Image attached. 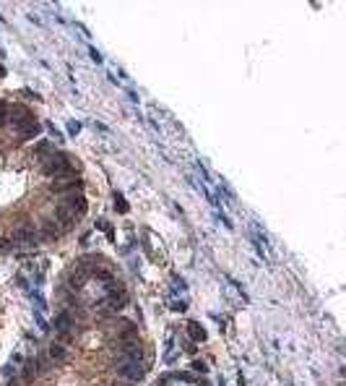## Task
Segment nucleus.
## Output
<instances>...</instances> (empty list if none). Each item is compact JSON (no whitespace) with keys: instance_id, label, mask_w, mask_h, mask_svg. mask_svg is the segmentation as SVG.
<instances>
[{"instance_id":"1","label":"nucleus","mask_w":346,"mask_h":386,"mask_svg":"<svg viewBox=\"0 0 346 386\" xmlns=\"http://www.w3.org/2000/svg\"><path fill=\"white\" fill-rule=\"evenodd\" d=\"M73 173V167H71V162H68V157L65 154H52V160L44 165V175H55V178H68Z\"/></svg>"},{"instance_id":"2","label":"nucleus","mask_w":346,"mask_h":386,"mask_svg":"<svg viewBox=\"0 0 346 386\" xmlns=\"http://www.w3.org/2000/svg\"><path fill=\"white\" fill-rule=\"evenodd\" d=\"M143 360V350L135 339H125L120 345V363H141Z\"/></svg>"},{"instance_id":"3","label":"nucleus","mask_w":346,"mask_h":386,"mask_svg":"<svg viewBox=\"0 0 346 386\" xmlns=\"http://www.w3.org/2000/svg\"><path fill=\"white\" fill-rule=\"evenodd\" d=\"M117 373H120L125 381H141L146 371H143L141 363H120V366H117Z\"/></svg>"},{"instance_id":"4","label":"nucleus","mask_w":346,"mask_h":386,"mask_svg":"<svg viewBox=\"0 0 346 386\" xmlns=\"http://www.w3.org/2000/svg\"><path fill=\"white\" fill-rule=\"evenodd\" d=\"M39 240V235H37V230H34V227H29V224H24V227H18V230L13 232V243L18 245H34Z\"/></svg>"},{"instance_id":"5","label":"nucleus","mask_w":346,"mask_h":386,"mask_svg":"<svg viewBox=\"0 0 346 386\" xmlns=\"http://www.w3.org/2000/svg\"><path fill=\"white\" fill-rule=\"evenodd\" d=\"M107 300H110V308L120 311V308H125V305H128V292H125L122 287H110Z\"/></svg>"},{"instance_id":"6","label":"nucleus","mask_w":346,"mask_h":386,"mask_svg":"<svg viewBox=\"0 0 346 386\" xmlns=\"http://www.w3.org/2000/svg\"><path fill=\"white\" fill-rule=\"evenodd\" d=\"M252 245H255V251H258V256L260 258H271V253H268V245H266V235H263L255 224H252Z\"/></svg>"},{"instance_id":"7","label":"nucleus","mask_w":346,"mask_h":386,"mask_svg":"<svg viewBox=\"0 0 346 386\" xmlns=\"http://www.w3.org/2000/svg\"><path fill=\"white\" fill-rule=\"evenodd\" d=\"M73 326H76V324H73V316L68 313V311H63V313L55 316V332H57V334H71Z\"/></svg>"},{"instance_id":"8","label":"nucleus","mask_w":346,"mask_h":386,"mask_svg":"<svg viewBox=\"0 0 346 386\" xmlns=\"http://www.w3.org/2000/svg\"><path fill=\"white\" fill-rule=\"evenodd\" d=\"M55 217H57V222H60V230H68V227L76 224V214L68 209V206H57L55 209Z\"/></svg>"},{"instance_id":"9","label":"nucleus","mask_w":346,"mask_h":386,"mask_svg":"<svg viewBox=\"0 0 346 386\" xmlns=\"http://www.w3.org/2000/svg\"><path fill=\"white\" fill-rule=\"evenodd\" d=\"M89 277V271L86 269H76V271H71V274H68V285H71L73 290H81V287H84V279Z\"/></svg>"},{"instance_id":"10","label":"nucleus","mask_w":346,"mask_h":386,"mask_svg":"<svg viewBox=\"0 0 346 386\" xmlns=\"http://www.w3.org/2000/svg\"><path fill=\"white\" fill-rule=\"evenodd\" d=\"M65 206L71 209L73 214H84L86 211V201L81 198V196H76V193H71V196L65 198Z\"/></svg>"},{"instance_id":"11","label":"nucleus","mask_w":346,"mask_h":386,"mask_svg":"<svg viewBox=\"0 0 346 386\" xmlns=\"http://www.w3.org/2000/svg\"><path fill=\"white\" fill-rule=\"evenodd\" d=\"M47 355H50V360H52V363H65V360H68V353H65V347H63L60 342L50 345Z\"/></svg>"},{"instance_id":"12","label":"nucleus","mask_w":346,"mask_h":386,"mask_svg":"<svg viewBox=\"0 0 346 386\" xmlns=\"http://www.w3.org/2000/svg\"><path fill=\"white\" fill-rule=\"evenodd\" d=\"M60 232L63 230H60V224H57V222H47V227L42 230V237H44V240H55Z\"/></svg>"},{"instance_id":"13","label":"nucleus","mask_w":346,"mask_h":386,"mask_svg":"<svg viewBox=\"0 0 346 386\" xmlns=\"http://www.w3.org/2000/svg\"><path fill=\"white\" fill-rule=\"evenodd\" d=\"M188 334H190V339H195V342H203V339H206V329L198 326V324H188Z\"/></svg>"},{"instance_id":"14","label":"nucleus","mask_w":346,"mask_h":386,"mask_svg":"<svg viewBox=\"0 0 346 386\" xmlns=\"http://www.w3.org/2000/svg\"><path fill=\"white\" fill-rule=\"evenodd\" d=\"M39 123L37 120H34V123H29V126L24 128V131H21V133H24V139H34V136H39Z\"/></svg>"},{"instance_id":"15","label":"nucleus","mask_w":346,"mask_h":386,"mask_svg":"<svg viewBox=\"0 0 346 386\" xmlns=\"http://www.w3.org/2000/svg\"><path fill=\"white\" fill-rule=\"evenodd\" d=\"M31 300L37 303V311H39V313L47 308V303H44V298H42V292H39V290H34V292H31Z\"/></svg>"},{"instance_id":"16","label":"nucleus","mask_w":346,"mask_h":386,"mask_svg":"<svg viewBox=\"0 0 346 386\" xmlns=\"http://www.w3.org/2000/svg\"><path fill=\"white\" fill-rule=\"evenodd\" d=\"M115 209H117L120 214H128V209H130V206H128V201H125L122 196H115Z\"/></svg>"},{"instance_id":"17","label":"nucleus","mask_w":346,"mask_h":386,"mask_svg":"<svg viewBox=\"0 0 346 386\" xmlns=\"http://www.w3.org/2000/svg\"><path fill=\"white\" fill-rule=\"evenodd\" d=\"M34 319H37V324H39V329H42V332H47V329H50V324L47 321H44V316L37 311V313H34Z\"/></svg>"},{"instance_id":"18","label":"nucleus","mask_w":346,"mask_h":386,"mask_svg":"<svg viewBox=\"0 0 346 386\" xmlns=\"http://www.w3.org/2000/svg\"><path fill=\"white\" fill-rule=\"evenodd\" d=\"M68 133H71V136H78V133H81V123L71 120V123H68Z\"/></svg>"},{"instance_id":"19","label":"nucleus","mask_w":346,"mask_h":386,"mask_svg":"<svg viewBox=\"0 0 346 386\" xmlns=\"http://www.w3.org/2000/svg\"><path fill=\"white\" fill-rule=\"evenodd\" d=\"M8 107H5V102H0V126H5V123H8Z\"/></svg>"},{"instance_id":"20","label":"nucleus","mask_w":346,"mask_h":386,"mask_svg":"<svg viewBox=\"0 0 346 386\" xmlns=\"http://www.w3.org/2000/svg\"><path fill=\"white\" fill-rule=\"evenodd\" d=\"M8 248H16L13 240H0V251H8Z\"/></svg>"},{"instance_id":"21","label":"nucleus","mask_w":346,"mask_h":386,"mask_svg":"<svg viewBox=\"0 0 346 386\" xmlns=\"http://www.w3.org/2000/svg\"><path fill=\"white\" fill-rule=\"evenodd\" d=\"M89 52H91V60H94V63H102V55H99V50H97V47H91Z\"/></svg>"},{"instance_id":"22","label":"nucleus","mask_w":346,"mask_h":386,"mask_svg":"<svg viewBox=\"0 0 346 386\" xmlns=\"http://www.w3.org/2000/svg\"><path fill=\"white\" fill-rule=\"evenodd\" d=\"M193 371H198V373H206V371H209V368H206V366H203V363H201V360H195V363H193Z\"/></svg>"},{"instance_id":"23","label":"nucleus","mask_w":346,"mask_h":386,"mask_svg":"<svg viewBox=\"0 0 346 386\" xmlns=\"http://www.w3.org/2000/svg\"><path fill=\"white\" fill-rule=\"evenodd\" d=\"M172 311H185V300H175V303H172Z\"/></svg>"},{"instance_id":"24","label":"nucleus","mask_w":346,"mask_h":386,"mask_svg":"<svg viewBox=\"0 0 346 386\" xmlns=\"http://www.w3.org/2000/svg\"><path fill=\"white\" fill-rule=\"evenodd\" d=\"M94 128H97L99 133H110V128L105 126V123H94Z\"/></svg>"},{"instance_id":"25","label":"nucleus","mask_w":346,"mask_h":386,"mask_svg":"<svg viewBox=\"0 0 346 386\" xmlns=\"http://www.w3.org/2000/svg\"><path fill=\"white\" fill-rule=\"evenodd\" d=\"M47 149H50V144H44V141H42V144H37V152H39V154H44Z\"/></svg>"},{"instance_id":"26","label":"nucleus","mask_w":346,"mask_h":386,"mask_svg":"<svg viewBox=\"0 0 346 386\" xmlns=\"http://www.w3.org/2000/svg\"><path fill=\"white\" fill-rule=\"evenodd\" d=\"M8 386H18V381H16V379H13V381H10V384H8Z\"/></svg>"},{"instance_id":"27","label":"nucleus","mask_w":346,"mask_h":386,"mask_svg":"<svg viewBox=\"0 0 346 386\" xmlns=\"http://www.w3.org/2000/svg\"><path fill=\"white\" fill-rule=\"evenodd\" d=\"M239 386H245V381H242V379H239Z\"/></svg>"}]
</instances>
